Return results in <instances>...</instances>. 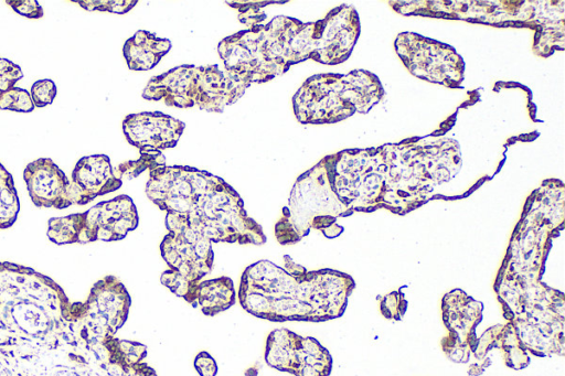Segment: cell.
I'll return each mask as SVG.
<instances>
[{
  "label": "cell",
  "instance_id": "1",
  "mask_svg": "<svg viewBox=\"0 0 565 376\" xmlns=\"http://www.w3.org/2000/svg\"><path fill=\"white\" fill-rule=\"evenodd\" d=\"M354 280L333 269L307 270L289 255L284 266L262 259L245 268L237 298L249 314L273 321L322 322L343 314Z\"/></svg>",
  "mask_w": 565,
  "mask_h": 376
},
{
  "label": "cell",
  "instance_id": "2",
  "mask_svg": "<svg viewBox=\"0 0 565 376\" xmlns=\"http://www.w3.org/2000/svg\"><path fill=\"white\" fill-rule=\"evenodd\" d=\"M146 194L160 210L177 213L212 243L263 245L262 226L246 213L239 194L223 179L186 165L149 172Z\"/></svg>",
  "mask_w": 565,
  "mask_h": 376
},
{
  "label": "cell",
  "instance_id": "3",
  "mask_svg": "<svg viewBox=\"0 0 565 376\" xmlns=\"http://www.w3.org/2000/svg\"><path fill=\"white\" fill-rule=\"evenodd\" d=\"M312 22L278 15L224 37L217 52L225 73L247 88L286 73L290 66L310 58Z\"/></svg>",
  "mask_w": 565,
  "mask_h": 376
},
{
  "label": "cell",
  "instance_id": "4",
  "mask_svg": "<svg viewBox=\"0 0 565 376\" xmlns=\"http://www.w3.org/2000/svg\"><path fill=\"white\" fill-rule=\"evenodd\" d=\"M383 96L380 79L369 71L317 74L298 88L292 97V109L301 123H333L355 112H367Z\"/></svg>",
  "mask_w": 565,
  "mask_h": 376
},
{
  "label": "cell",
  "instance_id": "5",
  "mask_svg": "<svg viewBox=\"0 0 565 376\" xmlns=\"http://www.w3.org/2000/svg\"><path fill=\"white\" fill-rule=\"evenodd\" d=\"M350 214L333 191L324 157L296 180L288 204L275 224V237L280 245H292L317 229L334 238L343 230L337 218Z\"/></svg>",
  "mask_w": 565,
  "mask_h": 376
},
{
  "label": "cell",
  "instance_id": "6",
  "mask_svg": "<svg viewBox=\"0 0 565 376\" xmlns=\"http://www.w3.org/2000/svg\"><path fill=\"white\" fill-rule=\"evenodd\" d=\"M246 89L245 85L230 77L217 65L185 64L152 77L142 97L178 108L195 107L222 112L226 106L236 103Z\"/></svg>",
  "mask_w": 565,
  "mask_h": 376
},
{
  "label": "cell",
  "instance_id": "7",
  "mask_svg": "<svg viewBox=\"0 0 565 376\" xmlns=\"http://www.w3.org/2000/svg\"><path fill=\"white\" fill-rule=\"evenodd\" d=\"M166 227L168 233L160 244V253L169 269L161 273L160 281L172 293L186 300L213 268L212 240L181 214L167 213Z\"/></svg>",
  "mask_w": 565,
  "mask_h": 376
},
{
  "label": "cell",
  "instance_id": "8",
  "mask_svg": "<svg viewBox=\"0 0 565 376\" xmlns=\"http://www.w3.org/2000/svg\"><path fill=\"white\" fill-rule=\"evenodd\" d=\"M138 222L135 203L121 194L85 212L50 218L46 235L56 245L116 241L136 229Z\"/></svg>",
  "mask_w": 565,
  "mask_h": 376
},
{
  "label": "cell",
  "instance_id": "9",
  "mask_svg": "<svg viewBox=\"0 0 565 376\" xmlns=\"http://www.w3.org/2000/svg\"><path fill=\"white\" fill-rule=\"evenodd\" d=\"M394 45L412 75L450 88L461 87L465 63L452 46L413 32L399 33Z\"/></svg>",
  "mask_w": 565,
  "mask_h": 376
},
{
  "label": "cell",
  "instance_id": "10",
  "mask_svg": "<svg viewBox=\"0 0 565 376\" xmlns=\"http://www.w3.org/2000/svg\"><path fill=\"white\" fill-rule=\"evenodd\" d=\"M265 361L270 367L295 376H329L332 369L329 351L316 339L285 327L268 334Z\"/></svg>",
  "mask_w": 565,
  "mask_h": 376
},
{
  "label": "cell",
  "instance_id": "11",
  "mask_svg": "<svg viewBox=\"0 0 565 376\" xmlns=\"http://www.w3.org/2000/svg\"><path fill=\"white\" fill-rule=\"evenodd\" d=\"M360 34L359 17L351 6H339L312 22L310 58L327 65L343 63L351 54Z\"/></svg>",
  "mask_w": 565,
  "mask_h": 376
},
{
  "label": "cell",
  "instance_id": "12",
  "mask_svg": "<svg viewBox=\"0 0 565 376\" xmlns=\"http://www.w3.org/2000/svg\"><path fill=\"white\" fill-rule=\"evenodd\" d=\"M441 308L448 330V335L441 340V348L452 362L466 363L477 346L475 329L481 321L482 304L455 289L444 297Z\"/></svg>",
  "mask_w": 565,
  "mask_h": 376
},
{
  "label": "cell",
  "instance_id": "13",
  "mask_svg": "<svg viewBox=\"0 0 565 376\" xmlns=\"http://www.w3.org/2000/svg\"><path fill=\"white\" fill-rule=\"evenodd\" d=\"M131 299L124 283L115 276L95 282L82 301V312L90 327L103 335H115L128 319Z\"/></svg>",
  "mask_w": 565,
  "mask_h": 376
},
{
  "label": "cell",
  "instance_id": "14",
  "mask_svg": "<svg viewBox=\"0 0 565 376\" xmlns=\"http://www.w3.org/2000/svg\"><path fill=\"white\" fill-rule=\"evenodd\" d=\"M23 179L36 207L62 210L75 205L71 180L50 158H39L24 168Z\"/></svg>",
  "mask_w": 565,
  "mask_h": 376
},
{
  "label": "cell",
  "instance_id": "15",
  "mask_svg": "<svg viewBox=\"0 0 565 376\" xmlns=\"http://www.w3.org/2000/svg\"><path fill=\"white\" fill-rule=\"evenodd\" d=\"M184 127L181 120L159 111L130 114L122 120L126 139L140 152L173 148Z\"/></svg>",
  "mask_w": 565,
  "mask_h": 376
},
{
  "label": "cell",
  "instance_id": "16",
  "mask_svg": "<svg viewBox=\"0 0 565 376\" xmlns=\"http://www.w3.org/2000/svg\"><path fill=\"white\" fill-rule=\"evenodd\" d=\"M75 205H85L98 196L118 190L119 179L106 154H92L81 158L71 174Z\"/></svg>",
  "mask_w": 565,
  "mask_h": 376
},
{
  "label": "cell",
  "instance_id": "17",
  "mask_svg": "<svg viewBox=\"0 0 565 376\" xmlns=\"http://www.w3.org/2000/svg\"><path fill=\"white\" fill-rule=\"evenodd\" d=\"M492 347L501 350L505 364L511 368L522 369L530 363V357L522 347L510 322L505 325L490 327L484 332L483 335L478 339L473 354L481 361Z\"/></svg>",
  "mask_w": 565,
  "mask_h": 376
},
{
  "label": "cell",
  "instance_id": "18",
  "mask_svg": "<svg viewBox=\"0 0 565 376\" xmlns=\"http://www.w3.org/2000/svg\"><path fill=\"white\" fill-rule=\"evenodd\" d=\"M236 299L233 280L221 276L200 281L191 291L188 303L201 310L207 316H214L230 309Z\"/></svg>",
  "mask_w": 565,
  "mask_h": 376
},
{
  "label": "cell",
  "instance_id": "19",
  "mask_svg": "<svg viewBox=\"0 0 565 376\" xmlns=\"http://www.w3.org/2000/svg\"><path fill=\"white\" fill-rule=\"evenodd\" d=\"M170 49V40L139 30L125 42L122 54L130 69L148 71L154 67Z\"/></svg>",
  "mask_w": 565,
  "mask_h": 376
},
{
  "label": "cell",
  "instance_id": "20",
  "mask_svg": "<svg viewBox=\"0 0 565 376\" xmlns=\"http://www.w3.org/2000/svg\"><path fill=\"white\" fill-rule=\"evenodd\" d=\"M20 211V202L11 173L0 162V229L11 227Z\"/></svg>",
  "mask_w": 565,
  "mask_h": 376
},
{
  "label": "cell",
  "instance_id": "21",
  "mask_svg": "<svg viewBox=\"0 0 565 376\" xmlns=\"http://www.w3.org/2000/svg\"><path fill=\"white\" fill-rule=\"evenodd\" d=\"M163 165H166V159L161 151L140 152V157L137 160L119 164L114 172L119 179H132L146 170L150 172Z\"/></svg>",
  "mask_w": 565,
  "mask_h": 376
},
{
  "label": "cell",
  "instance_id": "22",
  "mask_svg": "<svg viewBox=\"0 0 565 376\" xmlns=\"http://www.w3.org/2000/svg\"><path fill=\"white\" fill-rule=\"evenodd\" d=\"M232 8L238 10V20L244 23L247 29L263 24L266 14L260 10L265 4L285 3L278 1H227Z\"/></svg>",
  "mask_w": 565,
  "mask_h": 376
},
{
  "label": "cell",
  "instance_id": "23",
  "mask_svg": "<svg viewBox=\"0 0 565 376\" xmlns=\"http://www.w3.org/2000/svg\"><path fill=\"white\" fill-rule=\"evenodd\" d=\"M0 109L31 112L34 109V105L26 89L13 86L7 90L0 92Z\"/></svg>",
  "mask_w": 565,
  "mask_h": 376
},
{
  "label": "cell",
  "instance_id": "24",
  "mask_svg": "<svg viewBox=\"0 0 565 376\" xmlns=\"http://www.w3.org/2000/svg\"><path fill=\"white\" fill-rule=\"evenodd\" d=\"M87 11H107L124 14L131 10L138 1L136 0H71Z\"/></svg>",
  "mask_w": 565,
  "mask_h": 376
},
{
  "label": "cell",
  "instance_id": "25",
  "mask_svg": "<svg viewBox=\"0 0 565 376\" xmlns=\"http://www.w3.org/2000/svg\"><path fill=\"white\" fill-rule=\"evenodd\" d=\"M30 96L34 107H45L54 100L56 96V85L51 79H40L33 83Z\"/></svg>",
  "mask_w": 565,
  "mask_h": 376
},
{
  "label": "cell",
  "instance_id": "26",
  "mask_svg": "<svg viewBox=\"0 0 565 376\" xmlns=\"http://www.w3.org/2000/svg\"><path fill=\"white\" fill-rule=\"evenodd\" d=\"M381 300V311L387 319L399 320L405 312L406 301L398 291L392 292Z\"/></svg>",
  "mask_w": 565,
  "mask_h": 376
},
{
  "label": "cell",
  "instance_id": "27",
  "mask_svg": "<svg viewBox=\"0 0 565 376\" xmlns=\"http://www.w3.org/2000/svg\"><path fill=\"white\" fill-rule=\"evenodd\" d=\"M23 77L18 64L0 56V92L7 90Z\"/></svg>",
  "mask_w": 565,
  "mask_h": 376
},
{
  "label": "cell",
  "instance_id": "28",
  "mask_svg": "<svg viewBox=\"0 0 565 376\" xmlns=\"http://www.w3.org/2000/svg\"><path fill=\"white\" fill-rule=\"evenodd\" d=\"M6 3L18 14L29 19H40L44 15L43 8L35 0H7Z\"/></svg>",
  "mask_w": 565,
  "mask_h": 376
},
{
  "label": "cell",
  "instance_id": "29",
  "mask_svg": "<svg viewBox=\"0 0 565 376\" xmlns=\"http://www.w3.org/2000/svg\"><path fill=\"white\" fill-rule=\"evenodd\" d=\"M194 368L200 376H216L217 364L213 356L202 351L194 358Z\"/></svg>",
  "mask_w": 565,
  "mask_h": 376
}]
</instances>
